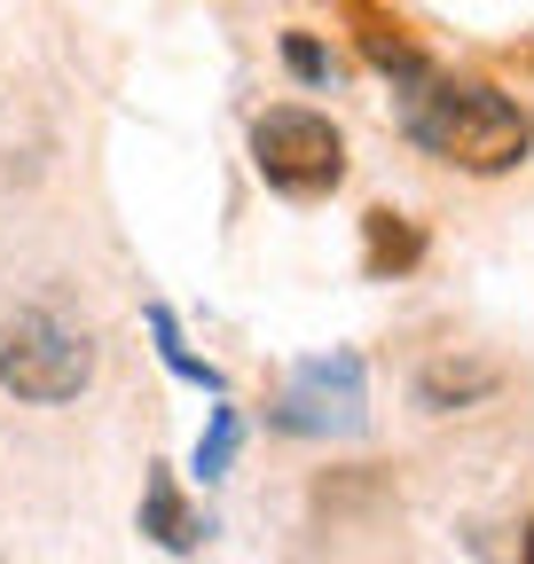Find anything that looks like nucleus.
Masks as SVG:
<instances>
[{
	"label": "nucleus",
	"instance_id": "9d476101",
	"mask_svg": "<svg viewBox=\"0 0 534 564\" xmlns=\"http://www.w3.org/2000/svg\"><path fill=\"white\" fill-rule=\"evenodd\" d=\"M284 70H291V79H307V87H330V55H322L307 32L284 40Z\"/></svg>",
	"mask_w": 534,
	"mask_h": 564
},
{
	"label": "nucleus",
	"instance_id": "39448f33",
	"mask_svg": "<svg viewBox=\"0 0 534 564\" xmlns=\"http://www.w3.org/2000/svg\"><path fill=\"white\" fill-rule=\"evenodd\" d=\"M142 533H150L158 549H173V556H189L196 541H205V518L181 510V494H173L165 470H150V486H142Z\"/></svg>",
	"mask_w": 534,
	"mask_h": 564
},
{
	"label": "nucleus",
	"instance_id": "423d86ee",
	"mask_svg": "<svg viewBox=\"0 0 534 564\" xmlns=\"http://www.w3.org/2000/svg\"><path fill=\"white\" fill-rule=\"evenodd\" d=\"M488 392H495V369H488V361H432V369L417 377V400H425L432 415L472 408V400H488Z\"/></svg>",
	"mask_w": 534,
	"mask_h": 564
},
{
	"label": "nucleus",
	"instance_id": "f03ea898",
	"mask_svg": "<svg viewBox=\"0 0 534 564\" xmlns=\"http://www.w3.org/2000/svg\"><path fill=\"white\" fill-rule=\"evenodd\" d=\"M95 384V337L72 329L55 306L0 299V392H17L32 408H63Z\"/></svg>",
	"mask_w": 534,
	"mask_h": 564
},
{
	"label": "nucleus",
	"instance_id": "20e7f679",
	"mask_svg": "<svg viewBox=\"0 0 534 564\" xmlns=\"http://www.w3.org/2000/svg\"><path fill=\"white\" fill-rule=\"evenodd\" d=\"M284 432L330 440V432H362V361L354 352H322V361H299L284 400H276Z\"/></svg>",
	"mask_w": 534,
	"mask_h": 564
},
{
	"label": "nucleus",
	"instance_id": "f257e3e1",
	"mask_svg": "<svg viewBox=\"0 0 534 564\" xmlns=\"http://www.w3.org/2000/svg\"><path fill=\"white\" fill-rule=\"evenodd\" d=\"M409 141L440 165H463V173H511L526 158V118L511 95L495 87H432L417 79L409 95Z\"/></svg>",
	"mask_w": 534,
	"mask_h": 564
},
{
	"label": "nucleus",
	"instance_id": "0eeeda50",
	"mask_svg": "<svg viewBox=\"0 0 534 564\" xmlns=\"http://www.w3.org/2000/svg\"><path fill=\"white\" fill-rule=\"evenodd\" d=\"M142 322H150V337H158V361H165V369H173L181 384H196V392H213V400L228 392V377H221L213 361H196V352H189V337H181V322H173V306H150Z\"/></svg>",
	"mask_w": 534,
	"mask_h": 564
},
{
	"label": "nucleus",
	"instance_id": "9b49d317",
	"mask_svg": "<svg viewBox=\"0 0 534 564\" xmlns=\"http://www.w3.org/2000/svg\"><path fill=\"white\" fill-rule=\"evenodd\" d=\"M526 556H534V533H526Z\"/></svg>",
	"mask_w": 534,
	"mask_h": 564
},
{
	"label": "nucleus",
	"instance_id": "6e6552de",
	"mask_svg": "<svg viewBox=\"0 0 534 564\" xmlns=\"http://www.w3.org/2000/svg\"><path fill=\"white\" fill-rule=\"evenodd\" d=\"M236 440H244V415H236V408H213L205 440H196V478H228V463H236Z\"/></svg>",
	"mask_w": 534,
	"mask_h": 564
},
{
	"label": "nucleus",
	"instance_id": "1a4fd4ad",
	"mask_svg": "<svg viewBox=\"0 0 534 564\" xmlns=\"http://www.w3.org/2000/svg\"><path fill=\"white\" fill-rule=\"evenodd\" d=\"M417 259V236L393 220V212H370V267L385 274V267H409Z\"/></svg>",
	"mask_w": 534,
	"mask_h": 564
},
{
	"label": "nucleus",
	"instance_id": "7ed1b4c3",
	"mask_svg": "<svg viewBox=\"0 0 534 564\" xmlns=\"http://www.w3.org/2000/svg\"><path fill=\"white\" fill-rule=\"evenodd\" d=\"M252 165L276 196H330L346 181V133L322 110L276 102V110L252 118Z\"/></svg>",
	"mask_w": 534,
	"mask_h": 564
}]
</instances>
